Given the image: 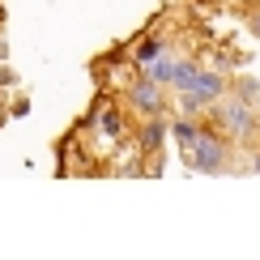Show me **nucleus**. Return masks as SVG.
<instances>
[{"label":"nucleus","mask_w":260,"mask_h":260,"mask_svg":"<svg viewBox=\"0 0 260 260\" xmlns=\"http://www.w3.org/2000/svg\"><path fill=\"white\" fill-rule=\"evenodd\" d=\"M179 154H183V162H188L192 171H201V175H231V171H243V145L226 141L209 120L201 124V133L192 137V145H183Z\"/></svg>","instance_id":"obj_1"},{"label":"nucleus","mask_w":260,"mask_h":260,"mask_svg":"<svg viewBox=\"0 0 260 260\" xmlns=\"http://www.w3.org/2000/svg\"><path fill=\"white\" fill-rule=\"evenodd\" d=\"M226 141H235V145H252L256 141V107L252 99H243V94H226L222 103H213L209 107V115H205Z\"/></svg>","instance_id":"obj_2"},{"label":"nucleus","mask_w":260,"mask_h":260,"mask_svg":"<svg viewBox=\"0 0 260 260\" xmlns=\"http://www.w3.org/2000/svg\"><path fill=\"white\" fill-rule=\"evenodd\" d=\"M120 103H124V111H128V120H171V90L167 85H158V81H149V77H137L124 85V94H120Z\"/></svg>","instance_id":"obj_3"},{"label":"nucleus","mask_w":260,"mask_h":260,"mask_svg":"<svg viewBox=\"0 0 260 260\" xmlns=\"http://www.w3.org/2000/svg\"><path fill=\"white\" fill-rule=\"evenodd\" d=\"M231 81H235V77H231V69H226V64H218V60H201L197 73H192V85H188L183 94L197 103L201 115H209V107L222 103L226 94H231Z\"/></svg>","instance_id":"obj_4"},{"label":"nucleus","mask_w":260,"mask_h":260,"mask_svg":"<svg viewBox=\"0 0 260 260\" xmlns=\"http://www.w3.org/2000/svg\"><path fill=\"white\" fill-rule=\"evenodd\" d=\"M90 124H94V133H99V145H124L128 141V111H124V103L120 99H99V107H94V115H90Z\"/></svg>","instance_id":"obj_5"},{"label":"nucleus","mask_w":260,"mask_h":260,"mask_svg":"<svg viewBox=\"0 0 260 260\" xmlns=\"http://www.w3.org/2000/svg\"><path fill=\"white\" fill-rule=\"evenodd\" d=\"M137 149L141 154H162L167 149V120H141L137 124Z\"/></svg>","instance_id":"obj_6"},{"label":"nucleus","mask_w":260,"mask_h":260,"mask_svg":"<svg viewBox=\"0 0 260 260\" xmlns=\"http://www.w3.org/2000/svg\"><path fill=\"white\" fill-rule=\"evenodd\" d=\"M175 43H171L167 35H141L133 43V69H141V64H149V60H158L162 51H171Z\"/></svg>","instance_id":"obj_7"},{"label":"nucleus","mask_w":260,"mask_h":260,"mask_svg":"<svg viewBox=\"0 0 260 260\" xmlns=\"http://www.w3.org/2000/svg\"><path fill=\"white\" fill-rule=\"evenodd\" d=\"M243 171H256V175H260V141L243 145Z\"/></svg>","instance_id":"obj_8"},{"label":"nucleus","mask_w":260,"mask_h":260,"mask_svg":"<svg viewBox=\"0 0 260 260\" xmlns=\"http://www.w3.org/2000/svg\"><path fill=\"white\" fill-rule=\"evenodd\" d=\"M243 13H247V35L260 39V5H256V9H243Z\"/></svg>","instance_id":"obj_9"},{"label":"nucleus","mask_w":260,"mask_h":260,"mask_svg":"<svg viewBox=\"0 0 260 260\" xmlns=\"http://www.w3.org/2000/svg\"><path fill=\"white\" fill-rule=\"evenodd\" d=\"M226 5H235V9H256L260 0H226Z\"/></svg>","instance_id":"obj_10"},{"label":"nucleus","mask_w":260,"mask_h":260,"mask_svg":"<svg viewBox=\"0 0 260 260\" xmlns=\"http://www.w3.org/2000/svg\"><path fill=\"white\" fill-rule=\"evenodd\" d=\"M5 120H9V107H5V103H0V124H5Z\"/></svg>","instance_id":"obj_11"},{"label":"nucleus","mask_w":260,"mask_h":260,"mask_svg":"<svg viewBox=\"0 0 260 260\" xmlns=\"http://www.w3.org/2000/svg\"><path fill=\"white\" fill-rule=\"evenodd\" d=\"M256 141H260V107H256Z\"/></svg>","instance_id":"obj_12"},{"label":"nucleus","mask_w":260,"mask_h":260,"mask_svg":"<svg viewBox=\"0 0 260 260\" xmlns=\"http://www.w3.org/2000/svg\"><path fill=\"white\" fill-rule=\"evenodd\" d=\"M252 107H260V90H256V99H252Z\"/></svg>","instance_id":"obj_13"}]
</instances>
